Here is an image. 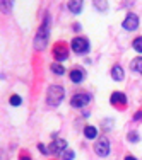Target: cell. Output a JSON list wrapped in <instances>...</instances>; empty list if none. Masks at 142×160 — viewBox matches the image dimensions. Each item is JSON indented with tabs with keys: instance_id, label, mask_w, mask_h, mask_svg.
Here are the masks:
<instances>
[{
	"instance_id": "obj_1",
	"label": "cell",
	"mask_w": 142,
	"mask_h": 160,
	"mask_svg": "<svg viewBox=\"0 0 142 160\" xmlns=\"http://www.w3.org/2000/svg\"><path fill=\"white\" fill-rule=\"evenodd\" d=\"M48 38H50V17L46 16L43 21V24L38 29L36 36H34V48H36L38 51H43V49L46 48Z\"/></svg>"
},
{
	"instance_id": "obj_2",
	"label": "cell",
	"mask_w": 142,
	"mask_h": 160,
	"mask_svg": "<svg viewBox=\"0 0 142 160\" xmlns=\"http://www.w3.org/2000/svg\"><path fill=\"white\" fill-rule=\"evenodd\" d=\"M65 97V89L62 85H50L48 87V92H46V102L48 106H52V108H57V106L60 104V102L63 101Z\"/></svg>"
},
{
	"instance_id": "obj_3",
	"label": "cell",
	"mask_w": 142,
	"mask_h": 160,
	"mask_svg": "<svg viewBox=\"0 0 142 160\" xmlns=\"http://www.w3.org/2000/svg\"><path fill=\"white\" fill-rule=\"evenodd\" d=\"M94 153L98 157H108L110 153V140L106 136H99V140L94 143Z\"/></svg>"
},
{
	"instance_id": "obj_4",
	"label": "cell",
	"mask_w": 142,
	"mask_h": 160,
	"mask_svg": "<svg viewBox=\"0 0 142 160\" xmlns=\"http://www.w3.org/2000/svg\"><path fill=\"white\" fill-rule=\"evenodd\" d=\"M72 49H74L77 55H84V53L89 51V41H87V38H74L72 39Z\"/></svg>"
},
{
	"instance_id": "obj_5",
	"label": "cell",
	"mask_w": 142,
	"mask_h": 160,
	"mask_svg": "<svg viewBox=\"0 0 142 160\" xmlns=\"http://www.w3.org/2000/svg\"><path fill=\"white\" fill-rule=\"evenodd\" d=\"M89 101H91V97H89V94H86V92H79V94H75V96H72L70 99V106L72 108H84V106H87L89 104Z\"/></svg>"
},
{
	"instance_id": "obj_6",
	"label": "cell",
	"mask_w": 142,
	"mask_h": 160,
	"mask_svg": "<svg viewBox=\"0 0 142 160\" xmlns=\"http://www.w3.org/2000/svg\"><path fill=\"white\" fill-rule=\"evenodd\" d=\"M53 56H55L57 62H63V60L68 58V49H67V44L65 43H57L55 46H53Z\"/></svg>"
},
{
	"instance_id": "obj_7",
	"label": "cell",
	"mask_w": 142,
	"mask_h": 160,
	"mask_svg": "<svg viewBox=\"0 0 142 160\" xmlns=\"http://www.w3.org/2000/svg\"><path fill=\"white\" fill-rule=\"evenodd\" d=\"M122 26H123L125 31H135V29L139 28V17L134 12H128L127 17L123 19V22H122Z\"/></svg>"
},
{
	"instance_id": "obj_8",
	"label": "cell",
	"mask_w": 142,
	"mask_h": 160,
	"mask_svg": "<svg viewBox=\"0 0 142 160\" xmlns=\"http://www.w3.org/2000/svg\"><path fill=\"white\" fill-rule=\"evenodd\" d=\"M50 147V152L55 155H62L65 150H67V142L63 138H53V142L48 145Z\"/></svg>"
},
{
	"instance_id": "obj_9",
	"label": "cell",
	"mask_w": 142,
	"mask_h": 160,
	"mask_svg": "<svg viewBox=\"0 0 142 160\" xmlns=\"http://www.w3.org/2000/svg\"><path fill=\"white\" fill-rule=\"evenodd\" d=\"M110 102H111V106H115V108H123V106L127 104V96L123 92H113L110 96Z\"/></svg>"
},
{
	"instance_id": "obj_10",
	"label": "cell",
	"mask_w": 142,
	"mask_h": 160,
	"mask_svg": "<svg viewBox=\"0 0 142 160\" xmlns=\"http://www.w3.org/2000/svg\"><path fill=\"white\" fill-rule=\"evenodd\" d=\"M82 5H84V0H68L67 2V7L72 14H79L82 10Z\"/></svg>"
},
{
	"instance_id": "obj_11",
	"label": "cell",
	"mask_w": 142,
	"mask_h": 160,
	"mask_svg": "<svg viewBox=\"0 0 142 160\" xmlns=\"http://www.w3.org/2000/svg\"><path fill=\"white\" fill-rule=\"evenodd\" d=\"M123 68L120 67V65H115L113 68H111V78L115 80V82H122L123 80Z\"/></svg>"
},
{
	"instance_id": "obj_12",
	"label": "cell",
	"mask_w": 142,
	"mask_h": 160,
	"mask_svg": "<svg viewBox=\"0 0 142 160\" xmlns=\"http://www.w3.org/2000/svg\"><path fill=\"white\" fill-rule=\"evenodd\" d=\"M68 77L74 83H80L84 78V70H80V68H74V70H70V73H68Z\"/></svg>"
},
{
	"instance_id": "obj_13",
	"label": "cell",
	"mask_w": 142,
	"mask_h": 160,
	"mask_svg": "<svg viewBox=\"0 0 142 160\" xmlns=\"http://www.w3.org/2000/svg\"><path fill=\"white\" fill-rule=\"evenodd\" d=\"M130 68H132L135 73L142 75V56H137V58H134L132 62H130Z\"/></svg>"
},
{
	"instance_id": "obj_14",
	"label": "cell",
	"mask_w": 142,
	"mask_h": 160,
	"mask_svg": "<svg viewBox=\"0 0 142 160\" xmlns=\"http://www.w3.org/2000/svg\"><path fill=\"white\" fill-rule=\"evenodd\" d=\"M96 10H99V12H106L108 10V0H93Z\"/></svg>"
},
{
	"instance_id": "obj_15",
	"label": "cell",
	"mask_w": 142,
	"mask_h": 160,
	"mask_svg": "<svg viewBox=\"0 0 142 160\" xmlns=\"http://www.w3.org/2000/svg\"><path fill=\"white\" fill-rule=\"evenodd\" d=\"M84 136L89 138V140H93V138L98 136V129H96L94 126H86V128H84Z\"/></svg>"
},
{
	"instance_id": "obj_16",
	"label": "cell",
	"mask_w": 142,
	"mask_h": 160,
	"mask_svg": "<svg viewBox=\"0 0 142 160\" xmlns=\"http://www.w3.org/2000/svg\"><path fill=\"white\" fill-rule=\"evenodd\" d=\"M14 7V0H2V12L9 14Z\"/></svg>"
},
{
	"instance_id": "obj_17",
	"label": "cell",
	"mask_w": 142,
	"mask_h": 160,
	"mask_svg": "<svg viewBox=\"0 0 142 160\" xmlns=\"http://www.w3.org/2000/svg\"><path fill=\"white\" fill-rule=\"evenodd\" d=\"M52 72L55 75H63L65 73V68H63V65H60V63H53L52 65Z\"/></svg>"
},
{
	"instance_id": "obj_18",
	"label": "cell",
	"mask_w": 142,
	"mask_h": 160,
	"mask_svg": "<svg viewBox=\"0 0 142 160\" xmlns=\"http://www.w3.org/2000/svg\"><path fill=\"white\" fill-rule=\"evenodd\" d=\"M132 48L135 49L137 53H142V36L135 38V39L132 41Z\"/></svg>"
},
{
	"instance_id": "obj_19",
	"label": "cell",
	"mask_w": 142,
	"mask_h": 160,
	"mask_svg": "<svg viewBox=\"0 0 142 160\" xmlns=\"http://www.w3.org/2000/svg\"><path fill=\"white\" fill-rule=\"evenodd\" d=\"M60 157H62V160H74L75 158V153H74V150H65L62 155H60Z\"/></svg>"
},
{
	"instance_id": "obj_20",
	"label": "cell",
	"mask_w": 142,
	"mask_h": 160,
	"mask_svg": "<svg viewBox=\"0 0 142 160\" xmlns=\"http://www.w3.org/2000/svg\"><path fill=\"white\" fill-rule=\"evenodd\" d=\"M9 102H10V106H21L22 99L19 97L17 94H14V96H10V99H9Z\"/></svg>"
},
{
	"instance_id": "obj_21",
	"label": "cell",
	"mask_w": 142,
	"mask_h": 160,
	"mask_svg": "<svg viewBox=\"0 0 142 160\" xmlns=\"http://www.w3.org/2000/svg\"><path fill=\"white\" fill-rule=\"evenodd\" d=\"M127 138H128L130 143H137V142H139V135H137V131L128 133V136H127Z\"/></svg>"
},
{
	"instance_id": "obj_22",
	"label": "cell",
	"mask_w": 142,
	"mask_h": 160,
	"mask_svg": "<svg viewBox=\"0 0 142 160\" xmlns=\"http://www.w3.org/2000/svg\"><path fill=\"white\" fill-rule=\"evenodd\" d=\"M38 150H40L43 155H50V153H52V152H50V148H48V147H45L43 143H40V145H38Z\"/></svg>"
},
{
	"instance_id": "obj_23",
	"label": "cell",
	"mask_w": 142,
	"mask_h": 160,
	"mask_svg": "<svg viewBox=\"0 0 142 160\" xmlns=\"http://www.w3.org/2000/svg\"><path fill=\"white\" fill-rule=\"evenodd\" d=\"M134 119H135V121H142V111L135 112V116H134Z\"/></svg>"
},
{
	"instance_id": "obj_24",
	"label": "cell",
	"mask_w": 142,
	"mask_h": 160,
	"mask_svg": "<svg viewBox=\"0 0 142 160\" xmlns=\"http://www.w3.org/2000/svg\"><path fill=\"white\" fill-rule=\"evenodd\" d=\"M19 160H31V157H29L28 153H22V155H21V158H19Z\"/></svg>"
},
{
	"instance_id": "obj_25",
	"label": "cell",
	"mask_w": 142,
	"mask_h": 160,
	"mask_svg": "<svg viewBox=\"0 0 142 160\" xmlns=\"http://www.w3.org/2000/svg\"><path fill=\"white\" fill-rule=\"evenodd\" d=\"M123 160H137V158H135V157H134V155H127V157H125Z\"/></svg>"
}]
</instances>
